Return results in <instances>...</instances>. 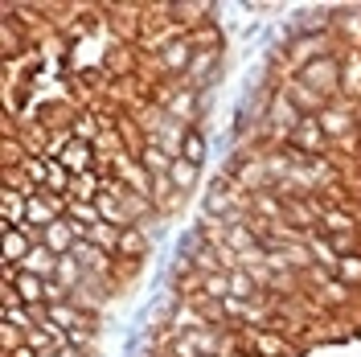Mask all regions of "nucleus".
<instances>
[{
	"label": "nucleus",
	"instance_id": "1",
	"mask_svg": "<svg viewBox=\"0 0 361 357\" xmlns=\"http://www.w3.org/2000/svg\"><path fill=\"white\" fill-rule=\"evenodd\" d=\"M300 83L312 87L320 99H333V95H341V62L333 54H324V58H316L300 70Z\"/></svg>",
	"mask_w": 361,
	"mask_h": 357
},
{
	"label": "nucleus",
	"instance_id": "2",
	"mask_svg": "<svg viewBox=\"0 0 361 357\" xmlns=\"http://www.w3.org/2000/svg\"><path fill=\"white\" fill-rule=\"evenodd\" d=\"M111 164H115V177L123 181L132 193H140V198H157V177L140 164V157H128V152H119V157H111Z\"/></svg>",
	"mask_w": 361,
	"mask_h": 357
},
{
	"label": "nucleus",
	"instance_id": "3",
	"mask_svg": "<svg viewBox=\"0 0 361 357\" xmlns=\"http://www.w3.org/2000/svg\"><path fill=\"white\" fill-rule=\"evenodd\" d=\"M193 54H197L193 37H173V42L160 45V70L164 74H185L189 62H193Z\"/></svg>",
	"mask_w": 361,
	"mask_h": 357
},
{
	"label": "nucleus",
	"instance_id": "4",
	"mask_svg": "<svg viewBox=\"0 0 361 357\" xmlns=\"http://www.w3.org/2000/svg\"><path fill=\"white\" fill-rule=\"evenodd\" d=\"M288 144H295L304 157H316V152H324V148H329V135H324V128H320V119H316V115H304Z\"/></svg>",
	"mask_w": 361,
	"mask_h": 357
},
{
	"label": "nucleus",
	"instance_id": "5",
	"mask_svg": "<svg viewBox=\"0 0 361 357\" xmlns=\"http://www.w3.org/2000/svg\"><path fill=\"white\" fill-rule=\"evenodd\" d=\"M205 329H214V320L197 304H189V300H180L177 308L169 313V333H205Z\"/></svg>",
	"mask_w": 361,
	"mask_h": 357
},
{
	"label": "nucleus",
	"instance_id": "6",
	"mask_svg": "<svg viewBox=\"0 0 361 357\" xmlns=\"http://www.w3.org/2000/svg\"><path fill=\"white\" fill-rule=\"evenodd\" d=\"M58 160L66 164L70 177H82V173H94V164H99V148H94V144H87V140H74V144H70Z\"/></svg>",
	"mask_w": 361,
	"mask_h": 357
},
{
	"label": "nucleus",
	"instance_id": "7",
	"mask_svg": "<svg viewBox=\"0 0 361 357\" xmlns=\"http://www.w3.org/2000/svg\"><path fill=\"white\" fill-rule=\"evenodd\" d=\"M78 243V230L70 218H58V222H49L42 230V246H49L54 255H70V246Z\"/></svg>",
	"mask_w": 361,
	"mask_h": 357
},
{
	"label": "nucleus",
	"instance_id": "8",
	"mask_svg": "<svg viewBox=\"0 0 361 357\" xmlns=\"http://www.w3.org/2000/svg\"><path fill=\"white\" fill-rule=\"evenodd\" d=\"M164 111H169V119H177V123H193L197 119V95H193V87L173 90L169 103H164Z\"/></svg>",
	"mask_w": 361,
	"mask_h": 357
},
{
	"label": "nucleus",
	"instance_id": "9",
	"mask_svg": "<svg viewBox=\"0 0 361 357\" xmlns=\"http://www.w3.org/2000/svg\"><path fill=\"white\" fill-rule=\"evenodd\" d=\"M140 164H144L152 177H169V173H173V157L164 152L160 140H144V144H140Z\"/></svg>",
	"mask_w": 361,
	"mask_h": 357
},
{
	"label": "nucleus",
	"instance_id": "10",
	"mask_svg": "<svg viewBox=\"0 0 361 357\" xmlns=\"http://www.w3.org/2000/svg\"><path fill=\"white\" fill-rule=\"evenodd\" d=\"M58 259L62 255H54L49 246H33L29 255H25V263L17 271H25V275H42V279H54V271H58Z\"/></svg>",
	"mask_w": 361,
	"mask_h": 357
},
{
	"label": "nucleus",
	"instance_id": "11",
	"mask_svg": "<svg viewBox=\"0 0 361 357\" xmlns=\"http://www.w3.org/2000/svg\"><path fill=\"white\" fill-rule=\"evenodd\" d=\"M283 95H288V99H292V103H295L304 115H320L324 107H329V99H320V95H316L312 87H304L300 78H292V83L283 87Z\"/></svg>",
	"mask_w": 361,
	"mask_h": 357
},
{
	"label": "nucleus",
	"instance_id": "12",
	"mask_svg": "<svg viewBox=\"0 0 361 357\" xmlns=\"http://www.w3.org/2000/svg\"><path fill=\"white\" fill-rule=\"evenodd\" d=\"M214 70H218V49H197L193 62H189V70H185V78H189L185 87H205Z\"/></svg>",
	"mask_w": 361,
	"mask_h": 357
},
{
	"label": "nucleus",
	"instance_id": "13",
	"mask_svg": "<svg viewBox=\"0 0 361 357\" xmlns=\"http://www.w3.org/2000/svg\"><path fill=\"white\" fill-rule=\"evenodd\" d=\"M193 271L197 275H218V271H226V259H222V246H214V243H202V246H193Z\"/></svg>",
	"mask_w": 361,
	"mask_h": 357
},
{
	"label": "nucleus",
	"instance_id": "14",
	"mask_svg": "<svg viewBox=\"0 0 361 357\" xmlns=\"http://www.w3.org/2000/svg\"><path fill=\"white\" fill-rule=\"evenodd\" d=\"M148 255V234H140L135 226H128L123 234H119V250H115V259H128V263H140Z\"/></svg>",
	"mask_w": 361,
	"mask_h": 357
},
{
	"label": "nucleus",
	"instance_id": "15",
	"mask_svg": "<svg viewBox=\"0 0 361 357\" xmlns=\"http://www.w3.org/2000/svg\"><path fill=\"white\" fill-rule=\"evenodd\" d=\"M341 90H345L349 99L361 95V54L357 49H349V54L341 58Z\"/></svg>",
	"mask_w": 361,
	"mask_h": 357
},
{
	"label": "nucleus",
	"instance_id": "16",
	"mask_svg": "<svg viewBox=\"0 0 361 357\" xmlns=\"http://www.w3.org/2000/svg\"><path fill=\"white\" fill-rule=\"evenodd\" d=\"M316 119H320L324 135H337V140H341V135L353 132V111H345V107H324Z\"/></svg>",
	"mask_w": 361,
	"mask_h": 357
},
{
	"label": "nucleus",
	"instance_id": "17",
	"mask_svg": "<svg viewBox=\"0 0 361 357\" xmlns=\"http://www.w3.org/2000/svg\"><path fill=\"white\" fill-rule=\"evenodd\" d=\"M308 250H312V259L324 271H337L341 255H337V246H333V238H329V234H320V230H316L312 238H308Z\"/></svg>",
	"mask_w": 361,
	"mask_h": 357
},
{
	"label": "nucleus",
	"instance_id": "18",
	"mask_svg": "<svg viewBox=\"0 0 361 357\" xmlns=\"http://www.w3.org/2000/svg\"><path fill=\"white\" fill-rule=\"evenodd\" d=\"M119 234H123V230H119V226H111V222H103V218H99L94 226H87V243L103 246L107 255H115V250H119Z\"/></svg>",
	"mask_w": 361,
	"mask_h": 357
},
{
	"label": "nucleus",
	"instance_id": "19",
	"mask_svg": "<svg viewBox=\"0 0 361 357\" xmlns=\"http://www.w3.org/2000/svg\"><path fill=\"white\" fill-rule=\"evenodd\" d=\"M320 230L345 238V234H353V230H357V222H353V214H345V210H320Z\"/></svg>",
	"mask_w": 361,
	"mask_h": 357
},
{
	"label": "nucleus",
	"instance_id": "20",
	"mask_svg": "<svg viewBox=\"0 0 361 357\" xmlns=\"http://www.w3.org/2000/svg\"><path fill=\"white\" fill-rule=\"evenodd\" d=\"M54 279H58L66 291H74L82 279H87V271H82V263H78L74 255H62V259H58V271H54Z\"/></svg>",
	"mask_w": 361,
	"mask_h": 357
},
{
	"label": "nucleus",
	"instance_id": "21",
	"mask_svg": "<svg viewBox=\"0 0 361 357\" xmlns=\"http://www.w3.org/2000/svg\"><path fill=\"white\" fill-rule=\"evenodd\" d=\"M230 296H234V300H247V304H255V296H263V288H259V284H255V275H250V271H230Z\"/></svg>",
	"mask_w": 361,
	"mask_h": 357
},
{
	"label": "nucleus",
	"instance_id": "22",
	"mask_svg": "<svg viewBox=\"0 0 361 357\" xmlns=\"http://www.w3.org/2000/svg\"><path fill=\"white\" fill-rule=\"evenodd\" d=\"M333 275H337L345 288H361V255H341V263Z\"/></svg>",
	"mask_w": 361,
	"mask_h": 357
},
{
	"label": "nucleus",
	"instance_id": "23",
	"mask_svg": "<svg viewBox=\"0 0 361 357\" xmlns=\"http://www.w3.org/2000/svg\"><path fill=\"white\" fill-rule=\"evenodd\" d=\"M169 177H173V185H177L180 193H189V189H193V185H197V164H189V160H173V173H169Z\"/></svg>",
	"mask_w": 361,
	"mask_h": 357
},
{
	"label": "nucleus",
	"instance_id": "24",
	"mask_svg": "<svg viewBox=\"0 0 361 357\" xmlns=\"http://www.w3.org/2000/svg\"><path fill=\"white\" fill-rule=\"evenodd\" d=\"M283 255H288V267L292 271H312V250H308V243H288L283 246Z\"/></svg>",
	"mask_w": 361,
	"mask_h": 357
},
{
	"label": "nucleus",
	"instance_id": "25",
	"mask_svg": "<svg viewBox=\"0 0 361 357\" xmlns=\"http://www.w3.org/2000/svg\"><path fill=\"white\" fill-rule=\"evenodd\" d=\"M202 296H209V300H226V296H230V271L202 275Z\"/></svg>",
	"mask_w": 361,
	"mask_h": 357
},
{
	"label": "nucleus",
	"instance_id": "26",
	"mask_svg": "<svg viewBox=\"0 0 361 357\" xmlns=\"http://www.w3.org/2000/svg\"><path fill=\"white\" fill-rule=\"evenodd\" d=\"M94 135H99V115L94 111H78L74 115V140H94Z\"/></svg>",
	"mask_w": 361,
	"mask_h": 357
},
{
	"label": "nucleus",
	"instance_id": "27",
	"mask_svg": "<svg viewBox=\"0 0 361 357\" xmlns=\"http://www.w3.org/2000/svg\"><path fill=\"white\" fill-rule=\"evenodd\" d=\"M202 157H205L202 132H189V135H185V148H180V160H189V164H202Z\"/></svg>",
	"mask_w": 361,
	"mask_h": 357
},
{
	"label": "nucleus",
	"instance_id": "28",
	"mask_svg": "<svg viewBox=\"0 0 361 357\" xmlns=\"http://www.w3.org/2000/svg\"><path fill=\"white\" fill-rule=\"evenodd\" d=\"M189 37H193V45H197V49H218V29H214V25H202V29H193Z\"/></svg>",
	"mask_w": 361,
	"mask_h": 357
},
{
	"label": "nucleus",
	"instance_id": "29",
	"mask_svg": "<svg viewBox=\"0 0 361 357\" xmlns=\"http://www.w3.org/2000/svg\"><path fill=\"white\" fill-rule=\"evenodd\" d=\"M66 300H70V291L62 288L58 279H45V304H49V308H54V304H66Z\"/></svg>",
	"mask_w": 361,
	"mask_h": 357
},
{
	"label": "nucleus",
	"instance_id": "30",
	"mask_svg": "<svg viewBox=\"0 0 361 357\" xmlns=\"http://www.w3.org/2000/svg\"><path fill=\"white\" fill-rule=\"evenodd\" d=\"M337 21H341V29H345L349 37H357L361 42V13H341Z\"/></svg>",
	"mask_w": 361,
	"mask_h": 357
},
{
	"label": "nucleus",
	"instance_id": "31",
	"mask_svg": "<svg viewBox=\"0 0 361 357\" xmlns=\"http://www.w3.org/2000/svg\"><path fill=\"white\" fill-rule=\"evenodd\" d=\"M58 357H87V349H82V345H62Z\"/></svg>",
	"mask_w": 361,
	"mask_h": 357
},
{
	"label": "nucleus",
	"instance_id": "32",
	"mask_svg": "<svg viewBox=\"0 0 361 357\" xmlns=\"http://www.w3.org/2000/svg\"><path fill=\"white\" fill-rule=\"evenodd\" d=\"M42 357H58V353H42Z\"/></svg>",
	"mask_w": 361,
	"mask_h": 357
}]
</instances>
